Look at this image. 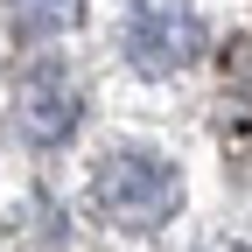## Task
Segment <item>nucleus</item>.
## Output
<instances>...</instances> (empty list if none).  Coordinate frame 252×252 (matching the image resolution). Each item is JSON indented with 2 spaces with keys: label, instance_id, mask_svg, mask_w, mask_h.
Instances as JSON below:
<instances>
[{
  "label": "nucleus",
  "instance_id": "nucleus-1",
  "mask_svg": "<svg viewBox=\"0 0 252 252\" xmlns=\"http://www.w3.org/2000/svg\"><path fill=\"white\" fill-rule=\"evenodd\" d=\"M91 203H98V217L119 224V231H154V224L175 217L182 175L154 147H112L98 161V175H91Z\"/></svg>",
  "mask_w": 252,
  "mask_h": 252
},
{
  "label": "nucleus",
  "instance_id": "nucleus-2",
  "mask_svg": "<svg viewBox=\"0 0 252 252\" xmlns=\"http://www.w3.org/2000/svg\"><path fill=\"white\" fill-rule=\"evenodd\" d=\"M203 56V14L189 0H133L126 7V63L140 77H175Z\"/></svg>",
  "mask_w": 252,
  "mask_h": 252
},
{
  "label": "nucleus",
  "instance_id": "nucleus-3",
  "mask_svg": "<svg viewBox=\"0 0 252 252\" xmlns=\"http://www.w3.org/2000/svg\"><path fill=\"white\" fill-rule=\"evenodd\" d=\"M14 126H21L35 147L70 140V133H77V84L63 77V70H28L21 91H14Z\"/></svg>",
  "mask_w": 252,
  "mask_h": 252
},
{
  "label": "nucleus",
  "instance_id": "nucleus-4",
  "mask_svg": "<svg viewBox=\"0 0 252 252\" xmlns=\"http://www.w3.org/2000/svg\"><path fill=\"white\" fill-rule=\"evenodd\" d=\"M77 14H84V0H7V28L21 42H49L63 28H77Z\"/></svg>",
  "mask_w": 252,
  "mask_h": 252
},
{
  "label": "nucleus",
  "instance_id": "nucleus-5",
  "mask_svg": "<svg viewBox=\"0 0 252 252\" xmlns=\"http://www.w3.org/2000/svg\"><path fill=\"white\" fill-rule=\"evenodd\" d=\"M224 70H238V77H252V42H231V49H224Z\"/></svg>",
  "mask_w": 252,
  "mask_h": 252
},
{
  "label": "nucleus",
  "instance_id": "nucleus-6",
  "mask_svg": "<svg viewBox=\"0 0 252 252\" xmlns=\"http://www.w3.org/2000/svg\"><path fill=\"white\" fill-rule=\"evenodd\" d=\"M210 252H245V245H210Z\"/></svg>",
  "mask_w": 252,
  "mask_h": 252
}]
</instances>
